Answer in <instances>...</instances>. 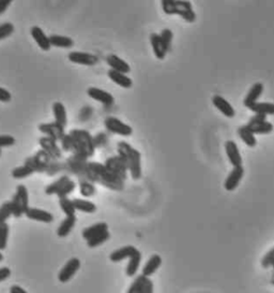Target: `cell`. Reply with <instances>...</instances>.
Returning <instances> with one entry per match:
<instances>
[{"instance_id":"cell-8","label":"cell","mask_w":274,"mask_h":293,"mask_svg":"<svg viewBox=\"0 0 274 293\" xmlns=\"http://www.w3.org/2000/svg\"><path fill=\"white\" fill-rule=\"evenodd\" d=\"M80 268H81L80 259H77V258H72V259H70L65 264V267L62 268V270L59 272L58 274L59 282L62 284L68 283L70 279H72V277L76 274V272L80 270Z\"/></svg>"},{"instance_id":"cell-1","label":"cell","mask_w":274,"mask_h":293,"mask_svg":"<svg viewBox=\"0 0 274 293\" xmlns=\"http://www.w3.org/2000/svg\"><path fill=\"white\" fill-rule=\"evenodd\" d=\"M86 178L90 183H99L111 190L123 189V181L110 174L104 164L99 162H88L86 165Z\"/></svg>"},{"instance_id":"cell-19","label":"cell","mask_w":274,"mask_h":293,"mask_svg":"<svg viewBox=\"0 0 274 293\" xmlns=\"http://www.w3.org/2000/svg\"><path fill=\"white\" fill-rule=\"evenodd\" d=\"M150 43L152 46V50L154 53V56L159 60H163L166 57L167 50L163 43L162 39H161L159 33H151L150 34Z\"/></svg>"},{"instance_id":"cell-44","label":"cell","mask_w":274,"mask_h":293,"mask_svg":"<svg viewBox=\"0 0 274 293\" xmlns=\"http://www.w3.org/2000/svg\"><path fill=\"white\" fill-rule=\"evenodd\" d=\"M262 267L265 269H270L274 267V247L271 250H269L263 258Z\"/></svg>"},{"instance_id":"cell-53","label":"cell","mask_w":274,"mask_h":293,"mask_svg":"<svg viewBox=\"0 0 274 293\" xmlns=\"http://www.w3.org/2000/svg\"><path fill=\"white\" fill-rule=\"evenodd\" d=\"M10 293H28V292L22 287H19V286L14 285L10 288Z\"/></svg>"},{"instance_id":"cell-48","label":"cell","mask_w":274,"mask_h":293,"mask_svg":"<svg viewBox=\"0 0 274 293\" xmlns=\"http://www.w3.org/2000/svg\"><path fill=\"white\" fill-rule=\"evenodd\" d=\"M154 287H153V282L150 278L146 277V281L144 284V288H143V293H153Z\"/></svg>"},{"instance_id":"cell-38","label":"cell","mask_w":274,"mask_h":293,"mask_svg":"<svg viewBox=\"0 0 274 293\" xmlns=\"http://www.w3.org/2000/svg\"><path fill=\"white\" fill-rule=\"evenodd\" d=\"M11 215H12L11 201L4 202V203L0 206V225L5 223V221L10 218Z\"/></svg>"},{"instance_id":"cell-27","label":"cell","mask_w":274,"mask_h":293,"mask_svg":"<svg viewBox=\"0 0 274 293\" xmlns=\"http://www.w3.org/2000/svg\"><path fill=\"white\" fill-rule=\"evenodd\" d=\"M76 220V216H67V218L60 223V226L57 229V235L59 237L68 236L73 230Z\"/></svg>"},{"instance_id":"cell-32","label":"cell","mask_w":274,"mask_h":293,"mask_svg":"<svg viewBox=\"0 0 274 293\" xmlns=\"http://www.w3.org/2000/svg\"><path fill=\"white\" fill-rule=\"evenodd\" d=\"M73 201V205L75 207L76 211H81L84 213H88V214H92L96 211V206L94 203L87 200H83V199H74Z\"/></svg>"},{"instance_id":"cell-26","label":"cell","mask_w":274,"mask_h":293,"mask_svg":"<svg viewBox=\"0 0 274 293\" xmlns=\"http://www.w3.org/2000/svg\"><path fill=\"white\" fill-rule=\"evenodd\" d=\"M238 135L249 147H255L257 144V140L255 138V135L250 130L247 125H243L241 127L238 128Z\"/></svg>"},{"instance_id":"cell-55","label":"cell","mask_w":274,"mask_h":293,"mask_svg":"<svg viewBox=\"0 0 274 293\" xmlns=\"http://www.w3.org/2000/svg\"><path fill=\"white\" fill-rule=\"evenodd\" d=\"M2 260H3V255L1 253H0V262H1Z\"/></svg>"},{"instance_id":"cell-7","label":"cell","mask_w":274,"mask_h":293,"mask_svg":"<svg viewBox=\"0 0 274 293\" xmlns=\"http://www.w3.org/2000/svg\"><path fill=\"white\" fill-rule=\"evenodd\" d=\"M105 128H106L108 131L112 132V134H116L122 137H130L133 134V129L131 126L124 124L120 120H118L116 117L109 116L107 118H105L104 121Z\"/></svg>"},{"instance_id":"cell-23","label":"cell","mask_w":274,"mask_h":293,"mask_svg":"<svg viewBox=\"0 0 274 293\" xmlns=\"http://www.w3.org/2000/svg\"><path fill=\"white\" fill-rule=\"evenodd\" d=\"M107 75L108 78L116 83L117 85H119L122 88H125V89H129L133 86V81L129 78L128 75L124 74V73H120V72H117V71H114V70H109V71L107 72Z\"/></svg>"},{"instance_id":"cell-30","label":"cell","mask_w":274,"mask_h":293,"mask_svg":"<svg viewBox=\"0 0 274 293\" xmlns=\"http://www.w3.org/2000/svg\"><path fill=\"white\" fill-rule=\"evenodd\" d=\"M50 38L51 46L55 47H62V48H70L74 45V41L66 36H59V34H52Z\"/></svg>"},{"instance_id":"cell-11","label":"cell","mask_w":274,"mask_h":293,"mask_svg":"<svg viewBox=\"0 0 274 293\" xmlns=\"http://www.w3.org/2000/svg\"><path fill=\"white\" fill-rule=\"evenodd\" d=\"M69 60L74 64L84 66H94L99 61L95 55L84 52H71L69 54Z\"/></svg>"},{"instance_id":"cell-2","label":"cell","mask_w":274,"mask_h":293,"mask_svg":"<svg viewBox=\"0 0 274 293\" xmlns=\"http://www.w3.org/2000/svg\"><path fill=\"white\" fill-rule=\"evenodd\" d=\"M118 153L126 164V167L131 173L133 179L138 180L142 177V155L140 152L133 148L132 146L126 142H119L117 145Z\"/></svg>"},{"instance_id":"cell-46","label":"cell","mask_w":274,"mask_h":293,"mask_svg":"<svg viewBox=\"0 0 274 293\" xmlns=\"http://www.w3.org/2000/svg\"><path fill=\"white\" fill-rule=\"evenodd\" d=\"M15 144V139L10 135H2L0 136V148L2 147H9Z\"/></svg>"},{"instance_id":"cell-3","label":"cell","mask_w":274,"mask_h":293,"mask_svg":"<svg viewBox=\"0 0 274 293\" xmlns=\"http://www.w3.org/2000/svg\"><path fill=\"white\" fill-rule=\"evenodd\" d=\"M70 136L74 142V155L81 157H92L94 155L95 146L93 138L88 131L73 129L70 132Z\"/></svg>"},{"instance_id":"cell-14","label":"cell","mask_w":274,"mask_h":293,"mask_svg":"<svg viewBox=\"0 0 274 293\" xmlns=\"http://www.w3.org/2000/svg\"><path fill=\"white\" fill-rule=\"evenodd\" d=\"M40 145L51 158H53V159L61 158V156H62L61 150L57 146V143H56L55 140L48 138V137H43V138L40 139Z\"/></svg>"},{"instance_id":"cell-15","label":"cell","mask_w":274,"mask_h":293,"mask_svg":"<svg viewBox=\"0 0 274 293\" xmlns=\"http://www.w3.org/2000/svg\"><path fill=\"white\" fill-rule=\"evenodd\" d=\"M87 94L90 98H92V99L103 103L104 106H106V107L112 106V103H114V101H115L114 97H112L111 94L105 92V90H102L100 88H96V87H90L88 89Z\"/></svg>"},{"instance_id":"cell-4","label":"cell","mask_w":274,"mask_h":293,"mask_svg":"<svg viewBox=\"0 0 274 293\" xmlns=\"http://www.w3.org/2000/svg\"><path fill=\"white\" fill-rule=\"evenodd\" d=\"M162 8L164 13L168 15H179L187 23H194L196 20V13L193 10L192 3L189 1H180V0H163Z\"/></svg>"},{"instance_id":"cell-9","label":"cell","mask_w":274,"mask_h":293,"mask_svg":"<svg viewBox=\"0 0 274 293\" xmlns=\"http://www.w3.org/2000/svg\"><path fill=\"white\" fill-rule=\"evenodd\" d=\"M39 130L42 134L46 135V137L55 140L56 142L61 141L62 138L65 137V128H62L57 123L41 124L39 126Z\"/></svg>"},{"instance_id":"cell-28","label":"cell","mask_w":274,"mask_h":293,"mask_svg":"<svg viewBox=\"0 0 274 293\" xmlns=\"http://www.w3.org/2000/svg\"><path fill=\"white\" fill-rule=\"evenodd\" d=\"M255 114H263V115H274V103L271 102H255L254 104L249 108Z\"/></svg>"},{"instance_id":"cell-45","label":"cell","mask_w":274,"mask_h":293,"mask_svg":"<svg viewBox=\"0 0 274 293\" xmlns=\"http://www.w3.org/2000/svg\"><path fill=\"white\" fill-rule=\"evenodd\" d=\"M61 147L65 151H72L74 152V142L73 139L70 135H65V137L61 140Z\"/></svg>"},{"instance_id":"cell-20","label":"cell","mask_w":274,"mask_h":293,"mask_svg":"<svg viewBox=\"0 0 274 293\" xmlns=\"http://www.w3.org/2000/svg\"><path fill=\"white\" fill-rule=\"evenodd\" d=\"M31 36L37 42V44L41 50L43 51H50L51 50V43H50V38H48L45 32L41 29L39 26H33L31 28Z\"/></svg>"},{"instance_id":"cell-33","label":"cell","mask_w":274,"mask_h":293,"mask_svg":"<svg viewBox=\"0 0 274 293\" xmlns=\"http://www.w3.org/2000/svg\"><path fill=\"white\" fill-rule=\"evenodd\" d=\"M70 179H69V177L67 176V175H63V176H61L60 178H58L57 180H55L54 183H52L51 185H48L47 187H46V189H45V193L46 194H48V195H51V194H57L61 189H62V187L65 186L68 181H69Z\"/></svg>"},{"instance_id":"cell-37","label":"cell","mask_w":274,"mask_h":293,"mask_svg":"<svg viewBox=\"0 0 274 293\" xmlns=\"http://www.w3.org/2000/svg\"><path fill=\"white\" fill-rule=\"evenodd\" d=\"M59 205L61 209L67 216H75L76 209L73 205V201L69 200L68 198H63L59 200Z\"/></svg>"},{"instance_id":"cell-54","label":"cell","mask_w":274,"mask_h":293,"mask_svg":"<svg viewBox=\"0 0 274 293\" xmlns=\"http://www.w3.org/2000/svg\"><path fill=\"white\" fill-rule=\"evenodd\" d=\"M271 284L274 285V267H273V273H272V277H271Z\"/></svg>"},{"instance_id":"cell-31","label":"cell","mask_w":274,"mask_h":293,"mask_svg":"<svg viewBox=\"0 0 274 293\" xmlns=\"http://www.w3.org/2000/svg\"><path fill=\"white\" fill-rule=\"evenodd\" d=\"M140 262H142V253L138 251L136 255H134L132 258H130L128 267H126V270H125V274L128 275L129 277L135 276L136 273H137V271L139 270Z\"/></svg>"},{"instance_id":"cell-47","label":"cell","mask_w":274,"mask_h":293,"mask_svg":"<svg viewBox=\"0 0 274 293\" xmlns=\"http://www.w3.org/2000/svg\"><path fill=\"white\" fill-rule=\"evenodd\" d=\"M106 142H107V137L104 134H99L93 138V143L95 147H97V146H102Z\"/></svg>"},{"instance_id":"cell-36","label":"cell","mask_w":274,"mask_h":293,"mask_svg":"<svg viewBox=\"0 0 274 293\" xmlns=\"http://www.w3.org/2000/svg\"><path fill=\"white\" fill-rule=\"evenodd\" d=\"M146 281V277L143 275L137 276L134 282H133L130 286V288L126 291V293H143V288H144V284Z\"/></svg>"},{"instance_id":"cell-35","label":"cell","mask_w":274,"mask_h":293,"mask_svg":"<svg viewBox=\"0 0 274 293\" xmlns=\"http://www.w3.org/2000/svg\"><path fill=\"white\" fill-rule=\"evenodd\" d=\"M109 237H110L109 232L105 231V232H103V233H101L99 235L92 237V239H90L89 241H87V245L90 248H95L97 246L102 245V244H104L106 241H108Z\"/></svg>"},{"instance_id":"cell-25","label":"cell","mask_w":274,"mask_h":293,"mask_svg":"<svg viewBox=\"0 0 274 293\" xmlns=\"http://www.w3.org/2000/svg\"><path fill=\"white\" fill-rule=\"evenodd\" d=\"M53 112L55 116V123H57L62 128H66L68 117L65 106H63L61 102H55L53 104Z\"/></svg>"},{"instance_id":"cell-18","label":"cell","mask_w":274,"mask_h":293,"mask_svg":"<svg viewBox=\"0 0 274 293\" xmlns=\"http://www.w3.org/2000/svg\"><path fill=\"white\" fill-rule=\"evenodd\" d=\"M106 62L107 65L111 68V70H114V71L124 73V74L129 73L131 71V67L128 62L124 61L120 57H118V56L115 54L108 55L106 58Z\"/></svg>"},{"instance_id":"cell-42","label":"cell","mask_w":274,"mask_h":293,"mask_svg":"<svg viewBox=\"0 0 274 293\" xmlns=\"http://www.w3.org/2000/svg\"><path fill=\"white\" fill-rule=\"evenodd\" d=\"M75 183L73 180H69L68 183L62 187V189L57 193V195L59 197V199H63V198H67L70 193H72L75 189Z\"/></svg>"},{"instance_id":"cell-56","label":"cell","mask_w":274,"mask_h":293,"mask_svg":"<svg viewBox=\"0 0 274 293\" xmlns=\"http://www.w3.org/2000/svg\"><path fill=\"white\" fill-rule=\"evenodd\" d=\"M0 156H1V148H0Z\"/></svg>"},{"instance_id":"cell-40","label":"cell","mask_w":274,"mask_h":293,"mask_svg":"<svg viewBox=\"0 0 274 293\" xmlns=\"http://www.w3.org/2000/svg\"><path fill=\"white\" fill-rule=\"evenodd\" d=\"M160 37H161V39H162L163 43H164L166 50L168 52L171 50L172 43H173V39H174L173 31L170 29V28H164V29L162 30V32L160 33Z\"/></svg>"},{"instance_id":"cell-50","label":"cell","mask_w":274,"mask_h":293,"mask_svg":"<svg viewBox=\"0 0 274 293\" xmlns=\"http://www.w3.org/2000/svg\"><path fill=\"white\" fill-rule=\"evenodd\" d=\"M11 275V270L9 268H0V283L4 282L5 279H8Z\"/></svg>"},{"instance_id":"cell-21","label":"cell","mask_w":274,"mask_h":293,"mask_svg":"<svg viewBox=\"0 0 274 293\" xmlns=\"http://www.w3.org/2000/svg\"><path fill=\"white\" fill-rule=\"evenodd\" d=\"M161 265H162V258H161V256L160 255H152L149 258V260L147 261L146 264L144 265L143 271H142V275L147 278H150L159 270Z\"/></svg>"},{"instance_id":"cell-29","label":"cell","mask_w":274,"mask_h":293,"mask_svg":"<svg viewBox=\"0 0 274 293\" xmlns=\"http://www.w3.org/2000/svg\"><path fill=\"white\" fill-rule=\"evenodd\" d=\"M248 127L254 135H269L273 131L274 126L269 122H262L257 124H248Z\"/></svg>"},{"instance_id":"cell-22","label":"cell","mask_w":274,"mask_h":293,"mask_svg":"<svg viewBox=\"0 0 274 293\" xmlns=\"http://www.w3.org/2000/svg\"><path fill=\"white\" fill-rule=\"evenodd\" d=\"M264 93V85L262 83H255L254 85L251 87V89L249 90V93L247 95V97L244 98L243 100V104L245 108H250L252 104H254L255 102H257V100L259 99V97H261Z\"/></svg>"},{"instance_id":"cell-13","label":"cell","mask_w":274,"mask_h":293,"mask_svg":"<svg viewBox=\"0 0 274 293\" xmlns=\"http://www.w3.org/2000/svg\"><path fill=\"white\" fill-rule=\"evenodd\" d=\"M225 151H226L229 162L234 165V167L242 166L243 160L241 157V153L239 151L238 146L234 141H231V140L226 141V143H225Z\"/></svg>"},{"instance_id":"cell-17","label":"cell","mask_w":274,"mask_h":293,"mask_svg":"<svg viewBox=\"0 0 274 293\" xmlns=\"http://www.w3.org/2000/svg\"><path fill=\"white\" fill-rule=\"evenodd\" d=\"M212 103H213V106L217 110H219L224 116H226L228 118L235 117V115H236L235 109L226 99H225V98H223L221 96H214L212 98Z\"/></svg>"},{"instance_id":"cell-49","label":"cell","mask_w":274,"mask_h":293,"mask_svg":"<svg viewBox=\"0 0 274 293\" xmlns=\"http://www.w3.org/2000/svg\"><path fill=\"white\" fill-rule=\"evenodd\" d=\"M11 94L9 93V90H6L2 87H0V101L1 102H9L11 101Z\"/></svg>"},{"instance_id":"cell-51","label":"cell","mask_w":274,"mask_h":293,"mask_svg":"<svg viewBox=\"0 0 274 293\" xmlns=\"http://www.w3.org/2000/svg\"><path fill=\"white\" fill-rule=\"evenodd\" d=\"M267 121V116L263 114H255L254 116H252L250 118V121L248 124H257V123H262Z\"/></svg>"},{"instance_id":"cell-6","label":"cell","mask_w":274,"mask_h":293,"mask_svg":"<svg viewBox=\"0 0 274 293\" xmlns=\"http://www.w3.org/2000/svg\"><path fill=\"white\" fill-rule=\"evenodd\" d=\"M105 167L106 170L112 174V175L116 176L120 180L124 181L128 177V167H126L125 162L123 161V159L120 156H114L108 158L106 161H105Z\"/></svg>"},{"instance_id":"cell-12","label":"cell","mask_w":274,"mask_h":293,"mask_svg":"<svg viewBox=\"0 0 274 293\" xmlns=\"http://www.w3.org/2000/svg\"><path fill=\"white\" fill-rule=\"evenodd\" d=\"M138 249L134 246L132 245H128V246H123L119 249H116L112 251L109 256V259L111 262H121L124 259H130L134 255H136L138 253Z\"/></svg>"},{"instance_id":"cell-52","label":"cell","mask_w":274,"mask_h":293,"mask_svg":"<svg viewBox=\"0 0 274 293\" xmlns=\"http://www.w3.org/2000/svg\"><path fill=\"white\" fill-rule=\"evenodd\" d=\"M12 0H0V14H3L5 10L9 8Z\"/></svg>"},{"instance_id":"cell-41","label":"cell","mask_w":274,"mask_h":293,"mask_svg":"<svg viewBox=\"0 0 274 293\" xmlns=\"http://www.w3.org/2000/svg\"><path fill=\"white\" fill-rule=\"evenodd\" d=\"M81 193L85 197H91L95 193V187L90 181H81Z\"/></svg>"},{"instance_id":"cell-43","label":"cell","mask_w":274,"mask_h":293,"mask_svg":"<svg viewBox=\"0 0 274 293\" xmlns=\"http://www.w3.org/2000/svg\"><path fill=\"white\" fill-rule=\"evenodd\" d=\"M14 31V25L12 23H3L0 25V40L10 37Z\"/></svg>"},{"instance_id":"cell-24","label":"cell","mask_w":274,"mask_h":293,"mask_svg":"<svg viewBox=\"0 0 274 293\" xmlns=\"http://www.w3.org/2000/svg\"><path fill=\"white\" fill-rule=\"evenodd\" d=\"M105 231H108V226L106 222H97L95 225L90 226L86 229H84L83 231V237L86 241H89L92 237L99 235Z\"/></svg>"},{"instance_id":"cell-34","label":"cell","mask_w":274,"mask_h":293,"mask_svg":"<svg viewBox=\"0 0 274 293\" xmlns=\"http://www.w3.org/2000/svg\"><path fill=\"white\" fill-rule=\"evenodd\" d=\"M33 172L34 171L31 169L30 166L25 164V165L17 166V167H15V169H13L12 176L15 179H23V178L30 176Z\"/></svg>"},{"instance_id":"cell-10","label":"cell","mask_w":274,"mask_h":293,"mask_svg":"<svg viewBox=\"0 0 274 293\" xmlns=\"http://www.w3.org/2000/svg\"><path fill=\"white\" fill-rule=\"evenodd\" d=\"M244 176V169L243 166H236L230 171L228 176L224 181V188L227 191H234L236 188L240 184Z\"/></svg>"},{"instance_id":"cell-39","label":"cell","mask_w":274,"mask_h":293,"mask_svg":"<svg viewBox=\"0 0 274 293\" xmlns=\"http://www.w3.org/2000/svg\"><path fill=\"white\" fill-rule=\"evenodd\" d=\"M9 237V226L5 223L0 225V251L6 248Z\"/></svg>"},{"instance_id":"cell-5","label":"cell","mask_w":274,"mask_h":293,"mask_svg":"<svg viewBox=\"0 0 274 293\" xmlns=\"http://www.w3.org/2000/svg\"><path fill=\"white\" fill-rule=\"evenodd\" d=\"M28 190L24 185H18L16 188V192L11 201L12 204V215L14 217L19 218L29 208V201H28Z\"/></svg>"},{"instance_id":"cell-16","label":"cell","mask_w":274,"mask_h":293,"mask_svg":"<svg viewBox=\"0 0 274 293\" xmlns=\"http://www.w3.org/2000/svg\"><path fill=\"white\" fill-rule=\"evenodd\" d=\"M25 215L27 218H29L31 220H36L44 223H51L54 220V216L50 212L43 211V209H40L37 207H29Z\"/></svg>"}]
</instances>
